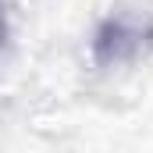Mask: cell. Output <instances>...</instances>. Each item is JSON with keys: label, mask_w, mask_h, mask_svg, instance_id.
I'll list each match as a JSON object with an SVG mask.
<instances>
[{"label": "cell", "mask_w": 153, "mask_h": 153, "mask_svg": "<svg viewBox=\"0 0 153 153\" xmlns=\"http://www.w3.org/2000/svg\"><path fill=\"white\" fill-rule=\"evenodd\" d=\"M146 39H153L150 29H143L139 22L128 18H111L100 36H96V61L100 64H121V61H135L146 46Z\"/></svg>", "instance_id": "6da1fadb"}, {"label": "cell", "mask_w": 153, "mask_h": 153, "mask_svg": "<svg viewBox=\"0 0 153 153\" xmlns=\"http://www.w3.org/2000/svg\"><path fill=\"white\" fill-rule=\"evenodd\" d=\"M0 36H4V22H0Z\"/></svg>", "instance_id": "7a4b0ae2"}]
</instances>
